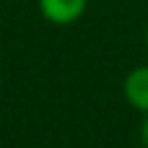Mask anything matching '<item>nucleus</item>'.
Returning a JSON list of instances; mask_svg holds the SVG:
<instances>
[{"label":"nucleus","instance_id":"nucleus-1","mask_svg":"<svg viewBox=\"0 0 148 148\" xmlns=\"http://www.w3.org/2000/svg\"><path fill=\"white\" fill-rule=\"evenodd\" d=\"M88 0H39V10L52 23H73L83 16Z\"/></svg>","mask_w":148,"mask_h":148},{"label":"nucleus","instance_id":"nucleus-2","mask_svg":"<svg viewBox=\"0 0 148 148\" xmlns=\"http://www.w3.org/2000/svg\"><path fill=\"white\" fill-rule=\"evenodd\" d=\"M122 94L138 112H148V65H138L125 75Z\"/></svg>","mask_w":148,"mask_h":148},{"label":"nucleus","instance_id":"nucleus-3","mask_svg":"<svg viewBox=\"0 0 148 148\" xmlns=\"http://www.w3.org/2000/svg\"><path fill=\"white\" fill-rule=\"evenodd\" d=\"M140 140L148 148V112H146V117H143V125H140Z\"/></svg>","mask_w":148,"mask_h":148},{"label":"nucleus","instance_id":"nucleus-4","mask_svg":"<svg viewBox=\"0 0 148 148\" xmlns=\"http://www.w3.org/2000/svg\"><path fill=\"white\" fill-rule=\"evenodd\" d=\"M146 47H148V31H146Z\"/></svg>","mask_w":148,"mask_h":148}]
</instances>
